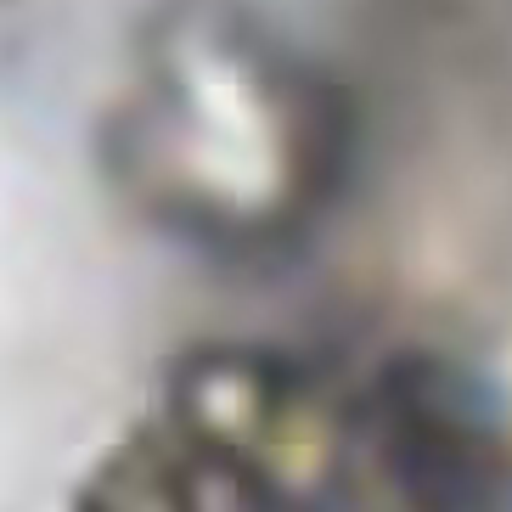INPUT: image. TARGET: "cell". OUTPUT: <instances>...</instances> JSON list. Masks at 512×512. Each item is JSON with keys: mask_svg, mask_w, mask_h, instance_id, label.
Instances as JSON below:
<instances>
[{"mask_svg": "<svg viewBox=\"0 0 512 512\" xmlns=\"http://www.w3.org/2000/svg\"><path fill=\"white\" fill-rule=\"evenodd\" d=\"M349 164L327 79L220 6L169 17L124 119V169L152 209L214 242L310 226Z\"/></svg>", "mask_w": 512, "mask_h": 512, "instance_id": "1", "label": "cell"}, {"mask_svg": "<svg viewBox=\"0 0 512 512\" xmlns=\"http://www.w3.org/2000/svg\"><path fill=\"white\" fill-rule=\"evenodd\" d=\"M349 512H512V428L445 361H389L349 411Z\"/></svg>", "mask_w": 512, "mask_h": 512, "instance_id": "2", "label": "cell"}]
</instances>
